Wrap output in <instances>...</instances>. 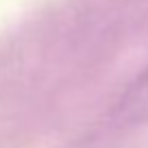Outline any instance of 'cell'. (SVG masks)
<instances>
[{
  "label": "cell",
  "mask_w": 148,
  "mask_h": 148,
  "mask_svg": "<svg viewBox=\"0 0 148 148\" xmlns=\"http://www.w3.org/2000/svg\"><path fill=\"white\" fill-rule=\"evenodd\" d=\"M113 120L122 124L148 120V65L120 96L118 105L113 107Z\"/></svg>",
  "instance_id": "obj_1"
}]
</instances>
